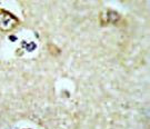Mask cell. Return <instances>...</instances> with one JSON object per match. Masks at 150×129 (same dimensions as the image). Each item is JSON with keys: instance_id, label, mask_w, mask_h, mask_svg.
Wrapping results in <instances>:
<instances>
[{"instance_id": "obj_1", "label": "cell", "mask_w": 150, "mask_h": 129, "mask_svg": "<svg viewBox=\"0 0 150 129\" xmlns=\"http://www.w3.org/2000/svg\"><path fill=\"white\" fill-rule=\"evenodd\" d=\"M19 25V20L11 12L0 9V31L9 32Z\"/></svg>"}, {"instance_id": "obj_2", "label": "cell", "mask_w": 150, "mask_h": 129, "mask_svg": "<svg viewBox=\"0 0 150 129\" xmlns=\"http://www.w3.org/2000/svg\"><path fill=\"white\" fill-rule=\"evenodd\" d=\"M99 19H100V22L102 25H116L120 21L121 16L118 12L108 9V10L102 11L99 16Z\"/></svg>"}]
</instances>
